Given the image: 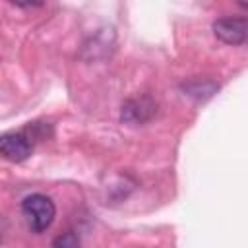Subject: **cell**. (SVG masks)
Wrapping results in <instances>:
<instances>
[{
  "label": "cell",
  "mask_w": 248,
  "mask_h": 248,
  "mask_svg": "<svg viewBox=\"0 0 248 248\" xmlns=\"http://www.w3.org/2000/svg\"><path fill=\"white\" fill-rule=\"evenodd\" d=\"M21 213L33 232H43L46 231L56 215L54 202L45 196V194H31L21 202Z\"/></svg>",
  "instance_id": "6da1fadb"
},
{
  "label": "cell",
  "mask_w": 248,
  "mask_h": 248,
  "mask_svg": "<svg viewBox=\"0 0 248 248\" xmlns=\"http://www.w3.org/2000/svg\"><path fill=\"white\" fill-rule=\"evenodd\" d=\"M213 35L225 45L248 43V17H219L213 21Z\"/></svg>",
  "instance_id": "7a4b0ae2"
},
{
  "label": "cell",
  "mask_w": 248,
  "mask_h": 248,
  "mask_svg": "<svg viewBox=\"0 0 248 248\" xmlns=\"http://www.w3.org/2000/svg\"><path fill=\"white\" fill-rule=\"evenodd\" d=\"M33 151V141L27 132H8L0 140V153L6 161L21 163Z\"/></svg>",
  "instance_id": "3957f363"
},
{
  "label": "cell",
  "mask_w": 248,
  "mask_h": 248,
  "mask_svg": "<svg viewBox=\"0 0 248 248\" xmlns=\"http://www.w3.org/2000/svg\"><path fill=\"white\" fill-rule=\"evenodd\" d=\"M157 112V105L151 97L143 95V97H136V99H130L124 103L122 107V122L130 124V126H138V124H143L147 120H151Z\"/></svg>",
  "instance_id": "277c9868"
},
{
  "label": "cell",
  "mask_w": 248,
  "mask_h": 248,
  "mask_svg": "<svg viewBox=\"0 0 248 248\" xmlns=\"http://www.w3.org/2000/svg\"><path fill=\"white\" fill-rule=\"evenodd\" d=\"M52 244H54V246H62V248H74V246L79 244V238H78L74 232H66V234L58 236Z\"/></svg>",
  "instance_id": "5b68a950"
},
{
  "label": "cell",
  "mask_w": 248,
  "mask_h": 248,
  "mask_svg": "<svg viewBox=\"0 0 248 248\" xmlns=\"http://www.w3.org/2000/svg\"><path fill=\"white\" fill-rule=\"evenodd\" d=\"M14 6H19V8H35V6H41L45 4L46 0H10Z\"/></svg>",
  "instance_id": "8992f818"
},
{
  "label": "cell",
  "mask_w": 248,
  "mask_h": 248,
  "mask_svg": "<svg viewBox=\"0 0 248 248\" xmlns=\"http://www.w3.org/2000/svg\"><path fill=\"white\" fill-rule=\"evenodd\" d=\"M236 2H238L242 8H248V0H236Z\"/></svg>",
  "instance_id": "52a82bcc"
}]
</instances>
